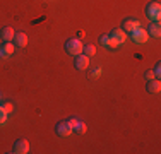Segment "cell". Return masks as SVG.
I'll return each mask as SVG.
<instances>
[{
  "instance_id": "6da1fadb",
  "label": "cell",
  "mask_w": 161,
  "mask_h": 154,
  "mask_svg": "<svg viewBox=\"0 0 161 154\" xmlns=\"http://www.w3.org/2000/svg\"><path fill=\"white\" fill-rule=\"evenodd\" d=\"M146 15H147L153 22H159V19H161V3L159 2H149L147 5H146Z\"/></svg>"
},
{
  "instance_id": "7a4b0ae2",
  "label": "cell",
  "mask_w": 161,
  "mask_h": 154,
  "mask_svg": "<svg viewBox=\"0 0 161 154\" xmlns=\"http://www.w3.org/2000/svg\"><path fill=\"white\" fill-rule=\"evenodd\" d=\"M82 41L77 40V38H70V40L65 41V52L69 53V55H80L82 53Z\"/></svg>"
},
{
  "instance_id": "3957f363",
  "label": "cell",
  "mask_w": 161,
  "mask_h": 154,
  "mask_svg": "<svg viewBox=\"0 0 161 154\" xmlns=\"http://www.w3.org/2000/svg\"><path fill=\"white\" fill-rule=\"evenodd\" d=\"M130 36H132V41L137 43V45H144V43L149 41V34H147V31H146L144 28H137L136 31L130 33Z\"/></svg>"
},
{
  "instance_id": "277c9868",
  "label": "cell",
  "mask_w": 161,
  "mask_h": 154,
  "mask_svg": "<svg viewBox=\"0 0 161 154\" xmlns=\"http://www.w3.org/2000/svg\"><path fill=\"white\" fill-rule=\"evenodd\" d=\"M55 132L58 134V137H69L74 130H72V127L69 125V122H58L55 127Z\"/></svg>"
},
{
  "instance_id": "5b68a950",
  "label": "cell",
  "mask_w": 161,
  "mask_h": 154,
  "mask_svg": "<svg viewBox=\"0 0 161 154\" xmlns=\"http://www.w3.org/2000/svg\"><path fill=\"white\" fill-rule=\"evenodd\" d=\"M29 142L26 140V139H17L16 142H14V152L16 154H28L29 152Z\"/></svg>"
},
{
  "instance_id": "8992f818",
  "label": "cell",
  "mask_w": 161,
  "mask_h": 154,
  "mask_svg": "<svg viewBox=\"0 0 161 154\" xmlns=\"http://www.w3.org/2000/svg\"><path fill=\"white\" fill-rule=\"evenodd\" d=\"M137 28H141L139 19H132V17L125 19V21H124V24H122V29H124L125 33H132V31H136Z\"/></svg>"
},
{
  "instance_id": "52a82bcc",
  "label": "cell",
  "mask_w": 161,
  "mask_h": 154,
  "mask_svg": "<svg viewBox=\"0 0 161 154\" xmlns=\"http://www.w3.org/2000/svg\"><path fill=\"white\" fill-rule=\"evenodd\" d=\"M74 65H75V69H77V70H86V69L89 67V57H86L84 53H80V55H75Z\"/></svg>"
},
{
  "instance_id": "ba28073f",
  "label": "cell",
  "mask_w": 161,
  "mask_h": 154,
  "mask_svg": "<svg viewBox=\"0 0 161 154\" xmlns=\"http://www.w3.org/2000/svg\"><path fill=\"white\" fill-rule=\"evenodd\" d=\"M12 41H14V46H16V48H24V46L28 45V34L26 33H14Z\"/></svg>"
},
{
  "instance_id": "9c48e42d",
  "label": "cell",
  "mask_w": 161,
  "mask_h": 154,
  "mask_svg": "<svg viewBox=\"0 0 161 154\" xmlns=\"http://www.w3.org/2000/svg\"><path fill=\"white\" fill-rule=\"evenodd\" d=\"M146 91L151 92V94H159V91H161V82H159V79L147 80V84H146Z\"/></svg>"
},
{
  "instance_id": "30bf717a",
  "label": "cell",
  "mask_w": 161,
  "mask_h": 154,
  "mask_svg": "<svg viewBox=\"0 0 161 154\" xmlns=\"http://www.w3.org/2000/svg\"><path fill=\"white\" fill-rule=\"evenodd\" d=\"M110 36H112V38H115V40H117L120 45H124L125 41H127V33H125V31L122 29V28H117V29H113L112 33H110Z\"/></svg>"
},
{
  "instance_id": "8fae6325",
  "label": "cell",
  "mask_w": 161,
  "mask_h": 154,
  "mask_svg": "<svg viewBox=\"0 0 161 154\" xmlns=\"http://www.w3.org/2000/svg\"><path fill=\"white\" fill-rule=\"evenodd\" d=\"M14 48H16V46L10 43V41H5V43L0 46V57H2V58H7V57H10V55L14 53Z\"/></svg>"
},
{
  "instance_id": "7c38bea8",
  "label": "cell",
  "mask_w": 161,
  "mask_h": 154,
  "mask_svg": "<svg viewBox=\"0 0 161 154\" xmlns=\"http://www.w3.org/2000/svg\"><path fill=\"white\" fill-rule=\"evenodd\" d=\"M146 31H147V34L151 38H159L161 36V26H159V22H151Z\"/></svg>"
},
{
  "instance_id": "4fadbf2b",
  "label": "cell",
  "mask_w": 161,
  "mask_h": 154,
  "mask_svg": "<svg viewBox=\"0 0 161 154\" xmlns=\"http://www.w3.org/2000/svg\"><path fill=\"white\" fill-rule=\"evenodd\" d=\"M0 38H2L3 41H12L14 29L12 28H2V31H0Z\"/></svg>"
},
{
  "instance_id": "5bb4252c",
  "label": "cell",
  "mask_w": 161,
  "mask_h": 154,
  "mask_svg": "<svg viewBox=\"0 0 161 154\" xmlns=\"http://www.w3.org/2000/svg\"><path fill=\"white\" fill-rule=\"evenodd\" d=\"M72 130H74V132H77V134H80V135H82V134H86V130H87V127H86V123H84V122H77V123H75V125H74V129H72Z\"/></svg>"
},
{
  "instance_id": "9a60e30c",
  "label": "cell",
  "mask_w": 161,
  "mask_h": 154,
  "mask_svg": "<svg viewBox=\"0 0 161 154\" xmlns=\"http://www.w3.org/2000/svg\"><path fill=\"white\" fill-rule=\"evenodd\" d=\"M82 53H84L86 57H93L94 53H96V48H94L93 45H84V46H82Z\"/></svg>"
},
{
  "instance_id": "2e32d148",
  "label": "cell",
  "mask_w": 161,
  "mask_h": 154,
  "mask_svg": "<svg viewBox=\"0 0 161 154\" xmlns=\"http://www.w3.org/2000/svg\"><path fill=\"white\" fill-rule=\"evenodd\" d=\"M2 110L5 111L7 115H9V113H12V111H14V105H12V103H3V105H2Z\"/></svg>"
},
{
  "instance_id": "e0dca14e",
  "label": "cell",
  "mask_w": 161,
  "mask_h": 154,
  "mask_svg": "<svg viewBox=\"0 0 161 154\" xmlns=\"http://www.w3.org/2000/svg\"><path fill=\"white\" fill-rule=\"evenodd\" d=\"M108 41H110V34H103L99 38V43H101V46H105V48H108Z\"/></svg>"
},
{
  "instance_id": "ac0fdd59",
  "label": "cell",
  "mask_w": 161,
  "mask_h": 154,
  "mask_svg": "<svg viewBox=\"0 0 161 154\" xmlns=\"http://www.w3.org/2000/svg\"><path fill=\"white\" fill-rule=\"evenodd\" d=\"M118 46H120V43H118V41L115 40V38H112V36H110V41H108V48L115 50V48H118Z\"/></svg>"
},
{
  "instance_id": "d6986e66",
  "label": "cell",
  "mask_w": 161,
  "mask_h": 154,
  "mask_svg": "<svg viewBox=\"0 0 161 154\" xmlns=\"http://www.w3.org/2000/svg\"><path fill=\"white\" fill-rule=\"evenodd\" d=\"M101 75V67H94L93 70H89V77H98Z\"/></svg>"
},
{
  "instance_id": "ffe728a7",
  "label": "cell",
  "mask_w": 161,
  "mask_h": 154,
  "mask_svg": "<svg viewBox=\"0 0 161 154\" xmlns=\"http://www.w3.org/2000/svg\"><path fill=\"white\" fill-rule=\"evenodd\" d=\"M7 123V113L0 108V125H5Z\"/></svg>"
},
{
  "instance_id": "44dd1931",
  "label": "cell",
  "mask_w": 161,
  "mask_h": 154,
  "mask_svg": "<svg viewBox=\"0 0 161 154\" xmlns=\"http://www.w3.org/2000/svg\"><path fill=\"white\" fill-rule=\"evenodd\" d=\"M154 75H156V79H159V75H161V63L159 62H156V65H154Z\"/></svg>"
},
{
  "instance_id": "7402d4cb",
  "label": "cell",
  "mask_w": 161,
  "mask_h": 154,
  "mask_svg": "<svg viewBox=\"0 0 161 154\" xmlns=\"http://www.w3.org/2000/svg\"><path fill=\"white\" fill-rule=\"evenodd\" d=\"M144 77H146L147 80H153V79H156V75H154V72H153V70H147V72L144 74Z\"/></svg>"
},
{
  "instance_id": "603a6c76",
  "label": "cell",
  "mask_w": 161,
  "mask_h": 154,
  "mask_svg": "<svg viewBox=\"0 0 161 154\" xmlns=\"http://www.w3.org/2000/svg\"><path fill=\"white\" fill-rule=\"evenodd\" d=\"M67 122H69V125H70V127H72V129H74V125H75V123H77L79 120H77V118H69V120H67Z\"/></svg>"
},
{
  "instance_id": "cb8c5ba5",
  "label": "cell",
  "mask_w": 161,
  "mask_h": 154,
  "mask_svg": "<svg viewBox=\"0 0 161 154\" xmlns=\"http://www.w3.org/2000/svg\"><path fill=\"white\" fill-rule=\"evenodd\" d=\"M84 36H86V33H84V31H77V40H82Z\"/></svg>"
},
{
  "instance_id": "d4e9b609",
  "label": "cell",
  "mask_w": 161,
  "mask_h": 154,
  "mask_svg": "<svg viewBox=\"0 0 161 154\" xmlns=\"http://www.w3.org/2000/svg\"><path fill=\"white\" fill-rule=\"evenodd\" d=\"M0 108H2V106H0Z\"/></svg>"
}]
</instances>
